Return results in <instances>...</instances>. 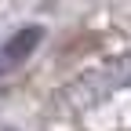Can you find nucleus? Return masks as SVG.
I'll return each mask as SVG.
<instances>
[{"mask_svg": "<svg viewBox=\"0 0 131 131\" xmlns=\"http://www.w3.org/2000/svg\"><path fill=\"white\" fill-rule=\"evenodd\" d=\"M37 40H40V29H37V26H26L18 37H11L4 47H0V73L11 69V66H18L33 47H37Z\"/></svg>", "mask_w": 131, "mask_h": 131, "instance_id": "f257e3e1", "label": "nucleus"}]
</instances>
